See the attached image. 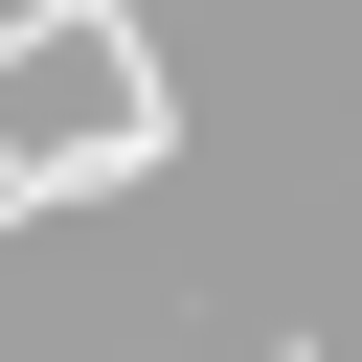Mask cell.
I'll return each instance as SVG.
<instances>
[{
    "instance_id": "6da1fadb",
    "label": "cell",
    "mask_w": 362,
    "mask_h": 362,
    "mask_svg": "<svg viewBox=\"0 0 362 362\" xmlns=\"http://www.w3.org/2000/svg\"><path fill=\"white\" fill-rule=\"evenodd\" d=\"M158 158H181V113L136 90V0H23L0 23V249L90 181H158Z\"/></svg>"
},
{
    "instance_id": "7a4b0ae2",
    "label": "cell",
    "mask_w": 362,
    "mask_h": 362,
    "mask_svg": "<svg viewBox=\"0 0 362 362\" xmlns=\"http://www.w3.org/2000/svg\"><path fill=\"white\" fill-rule=\"evenodd\" d=\"M272 362H317V339H272Z\"/></svg>"
}]
</instances>
